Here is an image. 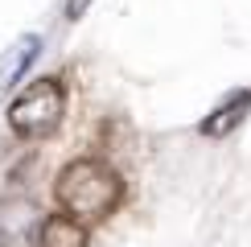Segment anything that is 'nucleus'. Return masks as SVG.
<instances>
[{"label":"nucleus","instance_id":"20e7f679","mask_svg":"<svg viewBox=\"0 0 251 247\" xmlns=\"http://www.w3.org/2000/svg\"><path fill=\"white\" fill-rule=\"evenodd\" d=\"M37 54H41V37H37V33L17 37V41H13V49H8V54L0 58V91L25 78V70L37 62Z\"/></svg>","mask_w":251,"mask_h":247},{"label":"nucleus","instance_id":"0eeeda50","mask_svg":"<svg viewBox=\"0 0 251 247\" xmlns=\"http://www.w3.org/2000/svg\"><path fill=\"white\" fill-rule=\"evenodd\" d=\"M91 8V0H66V21H78Z\"/></svg>","mask_w":251,"mask_h":247},{"label":"nucleus","instance_id":"f257e3e1","mask_svg":"<svg viewBox=\"0 0 251 247\" xmlns=\"http://www.w3.org/2000/svg\"><path fill=\"white\" fill-rule=\"evenodd\" d=\"M58 206L66 210V219H103L111 214L124 198V181L107 169L103 161H75L62 169L58 177Z\"/></svg>","mask_w":251,"mask_h":247},{"label":"nucleus","instance_id":"f03ea898","mask_svg":"<svg viewBox=\"0 0 251 247\" xmlns=\"http://www.w3.org/2000/svg\"><path fill=\"white\" fill-rule=\"evenodd\" d=\"M62 111H66L62 82L58 78H37V82H29V87L13 99L8 124H13V132H21V136H46V132L58 128Z\"/></svg>","mask_w":251,"mask_h":247},{"label":"nucleus","instance_id":"39448f33","mask_svg":"<svg viewBox=\"0 0 251 247\" xmlns=\"http://www.w3.org/2000/svg\"><path fill=\"white\" fill-rule=\"evenodd\" d=\"M247 111H251V91H235L223 107L210 111V120L202 124V132H206V136H226V132H231L235 124L247 116Z\"/></svg>","mask_w":251,"mask_h":247},{"label":"nucleus","instance_id":"7ed1b4c3","mask_svg":"<svg viewBox=\"0 0 251 247\" xmlns=\"http://www.w3.org/2000/svg\"><path fill=\"white\" fill-rule=\"evenodd\" d=\"M37 226V206L29 198H4L0 202V247H25Z\"/></svg>","mask_w":251,"mask_h":247},{"label":"nucleus","instance_id":"423d86ee","mask_svg":"<svg viewBox=\"0 0 251 247\" xmlns=\"http://www.w3.org/2000/svg\"><path fill=\"white\" fill-rule=\"evenodd\" d=\"M41 247H87V231L66 214H54L41 222Z\"/></svg>","mask_w":251,"mask_h":247}]
</instances>
